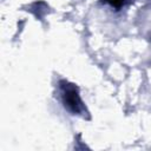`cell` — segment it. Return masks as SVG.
<instances>
[{
	"mask_svg": "<svg viewBox=\"0 0 151 151\" xmlns=\"http://www.w3.org/2000/svg\"><path fill=\"white\" fill-rule=\"evenodd\" d=\"M61 99L65 107L72 113H81L84 111L83 101L79 97L78 88L67 81H61Z\"/></svg>",
	"mask_w": 151,
	"mask_h": 151,
	"instance_id": "cell-1",
	"label": "cell"
},
{
	"mask_svg": "<svg viewBox=\"0 0 151 151\" xmlns=\"http://www.w3.org/2000/svg\"><path fill=\"white\" fill-rule=\"evenodd\" d=\"M107 4H110L112 7H116V8H119L123 6V4L125 2V0H105Z\"/></svg>",
	"mask_w": 151,
	"mask_h": 151,
	"instance_id": "cell-2",
	"label": "cell"
}]
</instances>
